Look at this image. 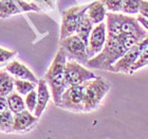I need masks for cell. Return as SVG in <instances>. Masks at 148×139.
<instances>
[{"instance_id": "cell-1", "label": "cell", "mask_w": 148, "mask_h": 139, "mask_svg": "<svg viewBox=\"0 0 148 139\" xmlns=\"http://www.w3.org/2000/svg\"><path fill=\"white\" fill-rule=\"evenodd\" d=\"M139 41H141V39L133 35L117 37L107 36V41L104 49L97 55L90 59L86 65L93 69L109 71L111 66L114 65L133 45Z\"/></svg>"}, {"instance_id": "cell-2", "label": "cell", "mask_w": 148, "mask_h": 139, "mask_svg": "<svg viewBox=\"0 0 148 139\" xmlns=\"http://www.w3.org/2000/svg\"><path fill=\"white\" fill-rule=\"evenodd\" d=\"M107 36L117 37L124 35H133L143 40L148 36V31L143 28L138 18L131 15L107 13Z\"/></svg>"}, {"instance_id": "cell-3", "label": "cell", "mask_w": 148, "mask_h": 139, "mask_svg": "<svg viewBox=\"0 0 148 139\" xmlns=\"http://www.w3.org/2000/svg\"><path fill=\"white\" fill-rule=\"evenodd\" d=\"M66 63H67V54L62 48H59L50 68L48 69L45 75V80L51 88L53 101L56 106H58L62 93L68 88L65 77Z\"/></svg>"}, {"instance_id": "cell-4", "label": "cell", "mask_w": 148, "mask_h": 139, "mask_svg": "<svg viewBox=\"0 0 148 139\" xmlns=\"http://www.w3.org/2000/svg\"><path fill=\"white\" fill-rule=\"evenodd\" d=\"M85 91V113L95 111L110 90V83L102 77L87 81Z\"/></svg>"}, {"instance_id": "cell-5", "label": "cell", "mask_w": 148, "mask_h": 139, "mask_svg": "<svg viewBox=\"0 0 148 139\" xmlns=\"http://www.w3.org/2000/svg\"><path fill=\"white\" fill-rule=\"evenodd\" d=\"M85 83L69 86L64 91L58 107L74 113H85Z\"/></svg>"}, {"instance_id": "cell-6", "label": "cell", "mask_w": 148, "mask_h": 139, "mask_svg": "<svg viewBox=\"0 0 148 139\" xmlns=\"http://www.w3.org/2000/svg\"><path fill=\"white\" fill-rule=\"evenodd\" d=\"M89 4L75 6L64 11L62 14V27H60V39L71 36L76 32L80 20L84 17Z\"/></svg>"}, {"instance_id": "cell-7", "label": "cell", "mask_w": 148, "mask_h": 139, "mask_svg": "<svg viewBox=\"0 0 148 139\" xmlns=\"http://www.w3.org/2000/svg\"><path fill=\"white\" fill-rule=\"evenodd\" d=\"M146 47H148V36L143 40L133 45L128 51H127L124 56H122L114 65L111 66L109 71L114 72V73H125L129 74L130 69L133 66V64L139 59L141 53L144 51Z\"/></svg>"}, {"instance_id": "cell-8", "label": "cell", "mask_w": 148, "mask_h": 139, "mask_svg": "<svg viewBox=\"0 0 148 139\" xmlns=\"http://www.w3.org/2000/svg\"><path fill=\"white\" fill-rule=\"evenodd\" d=\"M59 47L65 50L67 59L69 57V59L77 61L80 64H87V62L90 59L87 52V45L77 35L73 34L64 39H60Z\"/></svg>"}, {"instance_id": "cell-9", "label": "cell", "mask_w": 148, "mask_h": 139, "mask_svg": "<svg viewBox=\"0 0 148 139\" xmlns=\"http://www.w3.org/2000/svg\"><path fill=\"white\" fill-rule=\"evenodd\" d=\"M65 77L67 85L69 87L72 85H80V84L86 83L87 81L96 79L97 75L93 71L80 65L79 62L74 59H69L66 63Z\"/></svg>"}, {"instance_id": "cell-10", "label": "cell", "mask_w": 148, "mask_h": 139, "mask_svg": "<svg viewBox=\"0 0 148 139\" xmlns=\"http://www.w3.org/2000/svg\"><path fill=\"white\" fill-rule=\"evenodd\" d=\"M39 11L40 9L34 2H27L25 0H0V18L2 19L21 13Z\"/></svg>"}, {"instance_id": "cell-11", "label": "cell", "mask_w": 148, "mask_h": 139, "mask_svg": "<svg viewBox=\"0 0 148 139\" xmlns=\"http://www.w3.org/2000/svg\"><path fill=\"white\" fill-rule=\"evenodd\" d=\"M107 41V25L106 22H101L93 28L89 37V43L87 46V52L89 59L97 55L106 45Z\"/></svg>"}, {"instance_id": "cell-12", "label": "cell", "mask_w": 148, "mask_h": 139, "mask_svg": "<svg viewBox=\"0 0 148 139\" xmlns=\"http://www.w3.org/2000/svg\"><path fill=\"white\" fill-rule=\"evenodd\" d=\"M39 118L35 115H32V113L29 109L17 113L14 115V133H27L32 129L36 127Z\"/></svg>"}, {"instance_id": "cell-13", "label": "cell", "mask_w": 148, "mask_h": 139, "mask_svg": "<svg viewBox=\"0 0 148 139\" xmlns=\"http://www.w3.org/2000/svg\"><path fill=\"white\" fill-rule=\"evenodd\" d=\"M5 70L9 71L10 73L12 74L15 79H21V80H28L31 82L38 84V80L35 77V74L32 72L30 69L22 63L18 62V61H12L9 64L5 65Z\"/></svg>"}, {"instance_id": "cell-14", "label": "cell", "mask_w": 148, "mask_h": 139, "mask_svg": "<svg viewBox=\"0 0 148 139\" xmlns=\"http://www.w3.org/2000/svg\"><path fill=\"white\" fill-rule=\"evenodd\" d=\"M37 86H38L37 88V105L34 111V115L39 118L46 109L51 95H50V90L48 88V83L45 79L38 80Z\"/></svg>"}, {"instance_id": "cell-15", "label": "cell", "mask_w": 148, "mask_h": 139, "mask_svg": "<svg viewBox=\"0 0 148 139\" xmlns=\"http://www.w3.org/2000/svg\"><path fill=\"white\" fill-rule=\"evenodd\" d=\"M107 13L108 11L106 9L104 2L102 0H97L90 3L86 11V15L92 21L93 25H99L105 20V18L107 17Z\"/></svg>"}, {"instance_id": "cell-16", "label": "cell", "mask_w": 148, "mask_h": 139, "mask_svg": "<svg viewBox=\"0 0 148 139\" xmlns=\"http://www.w3.org/2000/svg\"><path fill=\"white\" fill-rule=\"evenodd\" d=\"M15 79L12 77V74L5 69L0 70V95L2 96H9L10 93L14 91Z\"/></svg>"}, {"instance_id": "cell-17", "label": "cell", "mask_w": 148, "mask_h": 139, "mask_svg": "<svg viewBox=\"0 0 148 139\" xmlns=\"http://www.w3.org/2000/svg\"><path fill=\"white\" fill-rule=\"evenodd\" d=\"M92 30H93L92 21L88 18V16H87L86 13H85V15H84V17L82 18V20H80L79 25L77 27L75 33H76L77 36H79L80 38L84 40V43L88 46L89 37H90V34H91V32H92Z\"/></svg>"}, {"instance_id": "cell-18", "label": "cell", "mask_w": 148, "mask_h": 139, "mask_svg": "<svg viewBox=\"0 0 148 139\" xmlns=\"http://www.w3.org/2000/svg\"><path fill=\"white\" fill-rule=\"evenodd\" d=\"M8 99V105H9V109L12 111L13 114H17L20 111H25L27 106H25V100L22 99L20 93H11L9 96H6Z\"/></svg>"}, {"instance_id": "cell-19", "label": "cell", "mask_w": 148, "mask_h": 139, "mask_svg": "<svg viewBox=\"0 0 148 139\" xmlns=\"http://www.w3.org/2000/svg\"><path fill=\"white\" fill-rule=\"evenodd\" d=\"M0 132L3 133H14V115L10 109L0 114Z\"/></svg>"}, {"instance_id": "cell-20", "label": "cell", "mask_w": 148, "mask_h": 139, "mask_svg": "<svg viewBox=\"0 0 148 139\" xmlns=\"http://www.w3.org/2000/svg\"><path fill=\"white\" fill-rule=\"evenodd\" d=\"M14 84H15V89L21 96H27L30 91L36 88L37 85V83H34V82H31V81L28 80H21V79H15Z\"/></svg>"}, {"instance_id": "cell-21", "label": "cell", "mask_w": 148, "mask_h": 139, "mask_svg": "<svg viewBox=\"0 0 148 139\" xmlns=\"http://www.w3.org/2000/svg\"><path fill=\"white\" fill-rule=\"evenodd\" d=\"M143 0H123V12L126 15H138Z\"/></svg>"}, {"instance_id": "cell-22", "label": "cell", "mask_w": 148, "mask_h": 139, "mask_svg": "<svg viewBox=\"0 0 148 139\" xmlns=\"http://www.w3.org/2000/svg\"><path fill=\"white\" fill-rule=\"evenodd\" d=\"M147 65H148V47H146L145 49H144V51L141 53L139 59H138V61L133 64L132 67H131L129 74L134 73L136 70H139V69L143 68V67H145V66H147Z\"/></svg>"}, {"instance_id": "cell-23", "label": "cell", "mask_w": 148, "mask_h": 139, "mask_svg": "<svg viewBox=\"0 0 148 139\" xmlns=\"http://www.w3.org/2000/svg\"><path fill=\"white\" fill-rule=\"evenodd\" d=\"M106 9L111 13L123 12V0H102Z\"/></svg>"}, {"instance_id": "cell-24", "label": "cell", "mask_w": 148, "mask_h": 139, "mask_svg": "<svg viewBox=\"0 0 148 139\" xmlns=\"http://www.w3.org/2000/svg\"><path fill=\"white\" fill-rule=\"evenodd\" d=\"M25 106L28 108L29 111H31V113H34L35 108H36V105H37V91L35 89H33L32 91L25 96Z\"/></svg>"}, {"instance_id": "cell-25", "label": "cell", "mask_w": 148, "mask_h": 139, "mask_svg": "<svg viewBox=\"0 0 148 139\" xmlns=\"http://www.w3.org/2000/svg\"><path fill=\"white\" fill-rule=\"evenodd\" d=\"M32 2H34L40 11H52L55 9L56 0H32Z\"/></svg>"}, {"instance_id": "cell-26", "label": "cell", "mask_w": 148, "mask_h": 139, "mask_svg": "<svg viewBox=\"0 0 148 139\" xmlns=\"http://www.w3.org/2000/svg\"><path fill=\"white\" fill-rule=\"evenodd\" d=\"M16 53H17L16 51L6 50L0 47V65H1V64H4V63H6L11 59H13V57L16 55Z\"/></svg>"}, {"instance_id": "cell-27", "label": "cell", "mask_w": 148, "mask_h": 139, "mask_svg": "<svg viewBox=\"0 0 148 139\" xmlns=\"http://www.w3.org/2000/svg\"><path fill=\"white\" fill-rule=\"evenodd\" d=\"M139 15H142V16H144V17H146V18H148V1L147 0H143L142 1Z\"/></svg>"}, {"instance_id": "cell-28", "label": "cell", "mask_w": 148, "mask_h": 139, "mask_svg": "<svg viewBox=\"0 0 148 139\" xmlns=\"http://www.w3.org/2000/svg\"><path fill=\"white\" fill-rule=\"evenodd\" d=\"M9 109V105H8V99H6L5 96H2L0 95V114L2 111Z\"/></svg>"}, {"instance_id": "cell-29", "label": "cell", "mask_w": 148, "mask_h": 139, "mask_svg": "<svg viewBox=\"0 0 148 139\" xmlns=\"http://www.w3.org/2000/svg\"><path fill=\"white\" fill-rule=\"evenodd\" d=\"M136 18H138V20H139V22L141 24V26H142L143 28L148 31V18H146V17H144L142 15H139V14H138Z\"/></svg>"}]
</instances>
